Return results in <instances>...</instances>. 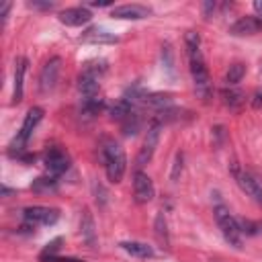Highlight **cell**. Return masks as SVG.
<instances>
[{"label": "cell", "instance_id": "obj_10", "mask_svg": "<svg viewBox=\"0 0 262 262\" xmlns=\"http://www.w3.org/2000/svg\"><path fill=\"white\" fill-rule=\"evenodd\" d=\"M133 194H135V201L141 203V205L149 203L154 199V182L141 170H137L135 176H133Z\"/></svg>", "mask_w": 262, "mask_h": 262}, {"label": "cell", "instance_id": "obj_27", "mask_svg": "<svg viewBox=\"0 0 262 262\" xmlns=\"http://www.w3.org/2000/svg\"><path fill=\"white\" fill-rule=\"evenodd\" d=\"M59 244H61V237H55V239H51L47 246H45V250L41 252V260H47V258H53V254L59 250Z\"/></svg>", "mask_w": 262, "mask_h": 262}, {"label": "cell", "instance_id": "obj_16", "mask_svg": "<svg viewBox=\"0 0 262 262\" xmlns=\"http://www.w3.org/2000/svg\"><path fill=\"white\" fill-rule=\"evenodd\" d=\"M80 233H82V239L88 244V246H96V229H94V219L90 215L88 209L82 211V219H80Z\"/></svg>", "mask_w": 262, "mask_h": 262}, {"label": "cell", "instance_id": "obj_36", "mask_svg": "<svg viewBox=\"0 0 262 262\" xmlns=\"http://www.w3.org/2000/svg\"><path fill=\"white\" fill-rule=\"evenodd\" d=\"M8 8H10V2H4V6H2V10H0V16H2V20H6V14H8Z\"/></svg>", "mask_w": 262, "mask_h": 262}, {"label": "cell", "instance_id": "obj_9", "mask_svg": "<svg viewBox=\"0 0 262 262\" xmlns=\"http://www.w3.org/2000/svg\"><path fill=\"white\" fill-rule=\"evenodd\" d=\"M59 70H61V59L59 57H51L43 66V70L39 74V90H41V94H47V92L53 90V86L57 82V76H59Z\"/></svg>", "mask_w": 262, "mask_h": 262}, {"label": "cell", "instance_id": "obj_37", "mask_svg": "<svg viewBox=\"0 0 262 262\" xmlns=\"http://www.w3.org/2000/svg\"><path fill=\"white\" fill-rule=\"evenodd\" d=\"M90 4H92V6H108L111 2H108V0H102V2H90Z\"/></svg>", "mask_w": 262, "mask_h": 262}, {"label": "cell", "instance_id": "obj_35", "mask_svg": "<svg viewBox=\"0 0 262 262\" xmlns=\"http://www.w3.org/2000/svg\"><path fill=\"white\" fill-rule=\"evenodd\" d=\"M254 10L258 12V18H262V0H254Z\"/></svg>", "mask_w": 262, "mask_h": 262}, {"label": "cell", "instance_id": "obj_3", "mask_svg": "<svg viewBox=\"0 0 262 262\" xmlns=\"http://www.w3.org/2000/svg\"><path fill=\"white\" fill-rule=\"evenodd\" d=\"M215 219H217V225H219V229H221V233H223V237H225V242L229 244V246H233V248H242V229H239V225H237V219L223 207V205H217L215 207Z\"/></svg>", "mask_w": 262, "mask_h": 262}, {"label": "cell", "instance_id": "obj_12", "mask_svg": "<svg viewBox=\"0 0 262 262\" xmlns=\"http://www.w3.org/2000/svg\"><path fill=\"white\" fill-rule=\"evenodd\" d=\"M57 18H59L61 25H68V27H82V25L90 23L92 12H90L86 6H74V8L61 10Z\"/></svg>", "mask_w": 262, "mask_h": 262}, {"label": "cell", "instance_id": "obj_24", "mask_svg": "<svg viewBox=\"0 0 262 262\" xmlns=\"http://www.w3.org/2000/svg\"><path fill=\"white\" fill-rule=\"evenodd\" d=\"M55 186H57L55 176H43V178H37V180L31 184V188H33L35 192H49V190H55Z\"/></svg>", "mask_w": 262, "mask_h": 262}, {"label": "cell", "instance_id": "obj_29", "mask_svg": "<svg viewBox=\"0 0 262 262\" xmlns=\"http://www.w3.org/2000/svg\"><path fill=\"white\" fill-rule=\"evenodd\" d=\"M162 59H164V66L172 72V70H174V59H172V47H170L168 43L162 47Z\"/></svg>", "mask_w": 262, "mask_h": 262}, {"label": "cell", "instance_id": "obj_21", "mask_svg": "<svg viewBox=\"0 0 262 262\" xmlns=\"http://www.w3.org/2000/svg\"><path fill=\"white\" fill-rule=\"evenodd\" d=\"M131 113H133V102H131L129 98H121V100L115 102L113 108H111V117H113V119H119V121H125Z\"/></svg>", "mask_w": 262, "mask_h": 262}, {"label": "cell", "instance_id": "obj_23", "mask_svg": "<svg viewBox=\"0 0 262 262\" xmlns=\"http://www.w3.org/2000/svg\"><path fill=\"white\" fill-rule=\"evenodd\" d=\"M244 74H246V66H244V63H239V61L231 63L229 70H227V74H225V82H227V86H235L237 82H242Z\"/></svg>", "mask_w": 262, "mask_h": 262}, {"label": "cell", "instance_id": "obj_7", "mask_svg": "<svg viewBox=\"0 0 262 262\" xmlns=\"http://www.w3.org/2000/svg\"><path fill=\"white\" fill-rule=\"evenodd\" d=\"M23 217L27 223L35 225V223H43V225H53L57 219H59V211L53 209V207H41V205H35V207H27L23 211Z\"/></svg>", "mask_w": 262, "mask_h": 262}, {"label": "cell", "instance_id": "obj_20", "mask_svg": "<svg viewBox=\"0 0 262 262\" xmlns=\"http://www.w3.org/2000/svg\"><path fill=\"white\" fill-rule=\"evenodd\" d=\"M221 96H223V102L229 106V108H233V111H237L242 104H244V98H246V94L242 92V90H235V88H225L223 92H221Z\"/></svg>", "mask_w": 262, "mask_h": 262}, {"label": "cell", "instance_id": "obj_26", "mask_svg": "<svg viewBox=\"0 0 262 262\" xmlns=\"http://www.w3.org/2000/svg\"><path fill=\"white\" fill-rule=\"evenodd\" d=\"M102 108V100L100 98H84V104H82V113L84 115H88V117H92V115H96L98 111Z\"/></svg>", "mask_w": 262, "mask_h": 262}, {"label": "cell", "instance_id": "obj_6", "mask_svg": "<svg viewBox=\"0 0 262 262\" xmlns=\"http://www.w3.org/2000/svg\"><path fill=\"white\" fill-rule=\"evenodd\" d=\"M158 139H160V121H154L149 125V129H147L145 141H143V145H141V149L137 154V160H135V168L137 170H141L151 160V156H154V151L158 147Z\"/></svg>", "mask_w": 262, "mask_h": 262}, {"label": "cell", "instance_id": "obj_19", "mask_svg": "<svg viewBox=\"0 0 262 262\" xmlns=\"http://www.w3.org/2000/svg\"><path fill=\"white\" fill-rule=\"evenodd\" d=\"M82 41H86V43H113V41H117V37L111 35V33L104 31V29L92 27V29H88V31L84 33Z\"/></svg>", "mask_w": 262, "mask_h": 262}, {"label": "cell", "instance_id": "obj_32", "mask_svg": "<svg viewBox=\"0 0 262 262\" xmlns=\"http://www.w3.org/2000/svg\"><path fill=\"white\" fill-rule=\"evenodd\" d=\"M43 262H84V260H78V258H57V256H53V258H47Z\"/></svg>", "mask_w": 262, "mask_h": 262}, {"label": "cell", "instance_id": "obj_25", "mask_svg": "<svg viewBox=\"0 0 262 262\" xmlns=\"http://www.w3.org/2000/svg\"><path fill=\"white\" fill-rule=\"evenodd\" d=\"M139 125H141V117L133 111V113L123 121V133H125V135H135L137 129H139Z\"/></svg>", "mask_w": 262, "mask_h": 262}, {"label": "cell", "instance_id": "obj_11", "mask_svg": "<svg viewBox=\"0 0 262 262\" xmlns=\"http://www.w3.org/2000/svg\"><path fill=\"white\" fill-rule=\"evenodd\" d=\"M151 10L143 4H121L111 10V16L121 20H141V18H147Z\"/></svg>", "mask_w": 262, "mask_h": 262}, {"label": "cell", "instance_id": "obj_22", "mask_svg": "<svg viewBox=\"0 0 262 262\" xmlns=\"http://www.w3.org/2000/svg\"><path fill=\"white\" fill-rule=\"evenodd\" d=\"M154 229H156V237H158V242L162 244V248H168V246H170V237H168V225H166L164 213H158V215H156Z\"/></svg>", "mask_w": 262, "mask_h": 262}, {"label": "cell", "instance_id": "obj_17", "mask_svg": "<svg viewBox=\"0 0 262 262\" xmlns=\"http://www.w3.org/2000/svg\"><path fill=\"white\" fill-rule=\"evenodd\" d=\"M14 94H12V102H20L23 100V78H25V70H27V57H18L14 63Z\"/></svg>", "mask_w": 262, "mask_h": 262}, {"label": "cell", "instance_id": "obj_31", "mask_svg": "<svg viewBox=\"0 0 262 262\" xmlns=\"http://www.w3.org/2000/svg\"><path fill=\"white\" fill-rule=\"evenodd\" d=\"M252 106H254V108H260V106H262V90H256V92H254Z\"/></svg>", "mask_w": 262, "mask_h": 262}, {"label": "cell", "instance_id": "obj_15", "mask_svg": "<svg viewBox=\"0 0 262 262\" xmlns=\"http://www.w3.org/2000/svg\"><path fill=\"white\" fill-rule=\"evenodd\" d=\"M141 102L147 108H154L158 113H164V111H168L172 106V96L170 94H162V92H154V94H147L145 92V96H143Z\"/></svg>", "mask_w": 262, "mask_h": 262}, {"label": "cell", "instance_id": "obj_30", "mask_svg": "<svg viewBox=\"0 0 262 262\" xmlns=\"http://www.w3.org/2000/svg\"><path fill=\"white\" fill-rule=\"evenodd\" d=\"M180 170H182V154H178V156H176V160H174V168H172V180H176V178H178Z\"/></svg>", "mask_w": 262, "mask_h": 262}, {"label": "cell", "instance_id": "obj_28", "mask_svg": "<svg viewBox=\"0 0 262 262\" xmlns=\"http://www.w3.org/2000/svg\"><path fill=\"white\" fill-rule=\"evenodd\" d=\"M184 43H186V51H194V49H199V45H201V37H199V33L188 31V33L184 35Z\"/></svg>", "mask_w": 262, "mask_h": 262}, {"label": "cell", "instance_id": "obj_4", "mask_svg": "<svg viewBox=\"0 0 262 262\" xmlns=\"http://www.w3.org/2000/svg\"><path fill=\"white\" fill-rule=\"evenodd\" d=\"M188 61H190V74H192L194 90H196V94H201L203 98H207L209 92H211V80H209V70L205 66V59L201 55V49L188 51Z\"/></svg>", "mask_w": 262, "mask_h": 262}, {"label": "cell", "instance_id": "obj_8", "mask_svg": "<svg viewBox=\"0 0 262 262\" xmlns=\"http://www.w3.org/2000/svg\"><path fill=\"white\" fill-rule=\"evenodd\" d=\"M235 180H237L239 188L248 196H252V201H256L258 205H262V182H260V178L256 174L242 170V172H235Z\"/></svg>", "mask_w": 262, "mask_h": 262}, {"label": "cell", "instance_id": "obj_1", "mask_svg": "<svg viewBox=\"0 0 262 262\" xmlns=\"http://www.w3.org/2000/svg\"><path fill=\"white\" fill-rule=\"evenodd\" d=\"M100 156L104 160V170H106L108 180L115 184L121 182L125 176V170H127V158H125L123 147L113 139H104L102 147H100Z\"/></svg>", "mask_w": 262, "mask_h": 262}, {"label": "cell", "instance_id": "obj_14", "mask_svg": "<svg viewBox=\"0 0 262 262\" xmlns=\"http://www.w3.org/2000/svg\"><path fill=\"white\" fill-rule=\"evenodd\" d=\"M262 29V18L258 16H242L237 23H233L229 27V33L235 37H244V35H254Z\"/></svg>", "mask_w": 262, "mask_h": 262}, {"label": "cell", "instance_id": "obj_2", "mask_svg": "<svg viewBox=\"0 0 262 262\" xmlns=\"http://www.w3.org/2000/svg\"><path fill=\"white\" fill-rule=\"evenodd\" d=\"M104 70H106L104 61H90L82 68L78 76V90L80 94H84V98H94L98 94V86Z\"/></svg>", "mask_w": 262, "mask_h": 262}, {"label": "cell", "instance_id": "obj_5", "mask_svg": "<svg viewBox=\"0 0 262 262\" xmlns=\"http://www.w3.org/2000/svg\"><path fill=\"white\" fill-rule=\"evenodd\" d=\"M43 119V108H39V106H33V108H29V113H27V117H25V121H23V127H20V131H18V135L12 139V143H10V154H20L23 149H25V145H27V141H29V137H31V133H33V129L39 125V121Z\"/></svg>", "mask_w": 262, "mask_h": 262}, {"label": "cell", "instance_id": "obj_33", "mask_svg": "<svg viewBox=\"0 0 262 262\" xmlns=\"http://www.w3.org/2000/svg\"><path fill=\"white\" fill-rule=\"evenodd\" d=\"M31 8H53V2H29Z\"/></svg>", "mask_w": 262, "mask_h": 262}, {"label": "cell", "instance_id": "obj_13", "mask_svg": "<svg viewBox=\"0 0 262 262\" xmlns=\"http://www.w3.org/2000/svg\"><path fill=\"white\" fill-rule=\"evenodd\" d=\"M70 166V158L66 156V151H61L59 147H51L45 154V168L51 176H59L61 172H66Z\"/></svg>", "mask_w": 262, "mask_h": 262}, {"label": "cell", "instance_id": "obj_18", "mask_svg": "<svg viewBox=\"0 0 262 262\" xmlns=\"http://www.w3.org/2000/svg\"><path fill=\"white\" fill-rule=\"evenodd\" d=\"M121 248H123L127 254L135 256V258H151V256H154L151 246H147V244H143V242H121Z\"/></svg>", "mask_w": 262, "mask_h": 262}, {"label": "cell", "instance_id": "obj_34", "mask_svg": "<svg viewBox=\"0 0 262 262\" xmlns=\"http://www.w3.org/2000/svg\"><path fill=\"white\" fill-rule=\"evenodd\" d=\"M213 8H215L213 2H205V4H203V10H205V16H207V18L211 16V10H213Z\"/></svg>", "mask_w": 262, "mask_h": 262}]
</instances>
